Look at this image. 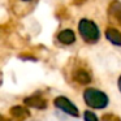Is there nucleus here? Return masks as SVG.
<instances>
[{
	"mask_svg": "<svg viewBox=\"0 0 121 121\" xmlns=\"http://www.w3.org/2000/svg\"><path fill=\"white\" fill-rule=\"evenodd\" d=\"M83 100L90 108L94 109H103L108 105V96L103 91L94 87H87L83 91Z\"/></svg>",
	"mask_w": 121,
	"mask_h": 121,
	"instance_id": "obj_1",
	"label": "nucleus"
},
{
	"mask_svg": "<svg viewBox=\"0 0 121 121\" xmlns=\"http://www.w3.org/2000/svg\"><path fill=\"white\" fill-rule=\"evenodd\" d=\"M78 31L81 38L89 44H94L99 40L100 38V30L98 27V25L94 21L90 20H81L78 24Z\"/></svg>",
	"mask_w": 121,
	"mask_h": 121,
	"instance_id": "obj_2",
	"label": "nucleus"
},
{
	"mask_svg": "<svg viewBox=\"0 0 121 121\" xmlns=\"http://www.w3.org/2000/svg\"><path fill=\"white\" fill-rule=\"evenodd\" d=\"M53 104H55L56 108H59L60 111L65 112L66 115H69V116H73V117H78L79 116V111H78V108H77V105L74 104V103H72L66 96L55 98Z\"/></svg>",
	"mask_w": 121,
	"mask_h": 121,
	"instance_id": "obj_3",
	"label": "nucleus"
},
{
	"mask_svg": "<svg viewBox=\"0 0 121 121\" xmlns=\"http://www.w3.org/2000/svg\"><path fill=\"white\" fill-rule=\"evenodd\" d=\"M25 105L30 108H35V109H46L47 108V100L46 98H43L40 94H34L30 95V96H26L24 100Z\"/></svg>",
	"mask_w": 121,
	"mask_h": 121,
	"instance_id": "obj_4",
	"label": "nucleus"
},
{
	"mask_svg": "<svg viewBox=\"0 0 121 121\" xmlns=\"http://www.w3.org/2000/svg\"><path fill=\"white\" fill-rule=\"evenodd\" d=\"M108 18L112 24L121 26V1H112L108 7Z\"/></svg>",
	"mask_w": 121,
	"mask_h": 121,
	"instance_id": "obj_5",
	"label": "nucleus"
},
{
	"mask_svg": "<svg viewBox=\"0 0 121 121\" xmlns=\"http://www.w3.org/2000/svg\"><path fill=\"white\" fill-rule=\"evenodd\" d=\"M9 113H11L12 117L18 120V121H24V120L30 117V111L25 107H21V105H14V107H12L9 109Z\"/></svg>",
	"mask_w": 121,
	"mask_h": 121,
	"instance_id": "obj_6",
	"label": "nucleus"
},
{
	"mask_svg": "<svg viewBox=\"0 0 121 121\" xmlns=\"http://www.w3.org/2000/svg\"><path fill=\"white\" fill-rule=\"evenodd\" d=\"M57 40L61 44H66V46L73 44V43L76 42V34H74V31L70 29L61 30L57 34Z\"/></svg>",
	"mask_w": 121,
	"mask_h": 121,
	"instance_id": "obj_7",
	"label": "nucleus"
},
{
	"mask_svg": "<svg viewBox=\"0 0 121 121\" xmlns=\"http://www.w3.org/2000/svg\"><path fill=\"white\" fill-rule=\"evenodd\" d=\"M73 79L76 82H78L79 85H89L92 78H91V74H90L86 69L79 68L73 73Z\"/></svg>",
	"mask_w": 121,
	"mask_h": 121,
	"instance_id": "obj_8",
	"label": "nucleus"
},
{
	"mask_svg": "<svg viewBox=\"0 0 121 121\" xmlns=\"http://www.w3.org/2000/svg\"><path fill=\"white\" fill-rule=\"evenodd\" d=\"M105 38L112 44L121 47V31H118L117 29H115V27H108L105 30Z\"/></svg>",
	"mask_w": 121,
	"mask_h": 121,
	"instance_id": "obj_9",
	"label": "nucleus"
},
{
	"mask_svg": "<svg viewBox=\"0 0 121 121\" xmlns=\"http://www.w3.org/2000/svg\"><path fill=\"white\" fill-rule=\"evenodd\" d=\"M83 120L85 121H99V120H98V117H96V115H95L94 112H91V111H85Z\"/></svg>",
	"mask_w": 121,
	"mask_h": 121,
	"instance_id": "obj_10",
	"label": "nucleus"
},
{
	"mask_svg": "<svg viewBox=\"0 0 121 121\" xmlns=\"http://www.w3.org/2000/svg\"><path fill=\"white\" fill-rule=\"evenodd\" d=\"M102 121H121V118L113 113H105V115H103Z\"/></svg>",
	"mask_w": 121,
	"mask_h": 121,
	"instance_id": "obj_11",
	"label": "nucleus"
},
{
	"mask_svg": "<svg viewBox=\"0 0 121 121\" xmlns=\"http://www.w3.org/2000/svg\"><path fill=\"white\" fill-rule=\"evenodd\" d=\"M118 89H120V91H121V76H120V78H118Z\"/></svg>",
	"mask_w": 121,
	"mask_h": 121,
	"instance_id": "obj_12",
	"label": "nucleus"
},
{
	"mask_svg": "<svg viewBox=\"0 0 121 121\" xmlns=\"http://www.w3.org/2000/svg\"><path fill=\"white\" fill-rule=\"evenodd\" d=\"M21 1H33V0H21Z\"/></svg>",
	"mask_w": 121,
	"mask_h": 121,
	"instance_id": "obj_13",
	"label": "nucleus"
},
{
	"mask_svg": "<svg viewBox=\"0 0 121 121\" xmlns=\"http://www.w3.org/2000/svg\"><path fill=\"white\" fill-rule=\"evenodd\" d=\"M1 121H5V120H4V117H3V116H1Z\"/></svg>",
	"mask_w": 121,
	"mask_h": 121,
	"instance_id": "obj_14",
	"label": "nucleus"
}]
</instances>
